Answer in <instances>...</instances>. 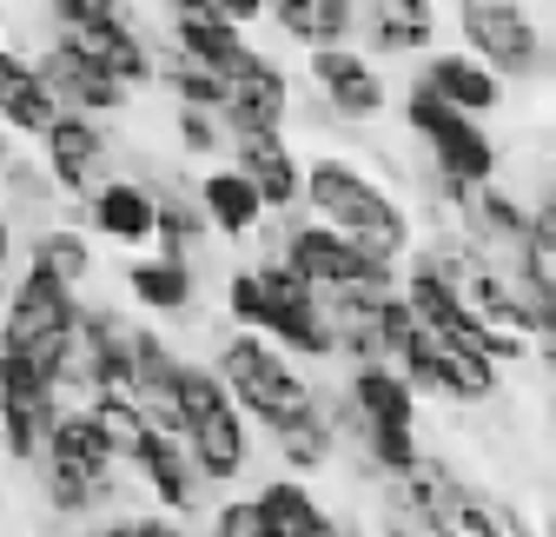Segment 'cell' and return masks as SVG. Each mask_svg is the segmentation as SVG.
I'll return each mask as SVG.
<instances>
[{
    "mask_svg": "<svg viewBox=\"0 0 556 537\" xmlns=\"http://www.w3.org/2000/svg\"><path fill=\"white\" fill-rule=\"evenodd\" d=\"M226 319L245 325V332H265L278 339L292 359H312V365H338V339H331V312H325V292L312 279H299L286 259H245L226 273Z\"/></svg>",
    "mask_w": 556,
    "mask_h": 537,
    "instance_id": "cell-2",
    "label": "cell"
},
{
    "mask_svg": "<svg viewBox=\"0 0 556 537\" xmlns=\"http://www.w3.org/2000/svg\"><path fill=\"white\" fill-rule=\"evenodd\" d=\"M404 491H410V504H417V511H425V524H431V530H451V517L470 504V491H477V485L457 472L444 451H425V458H417L410 472H404Z\"/></svg>",
    "mask_w": 556,
    "mask_h": 537,
    "instance_id": "cell-28",
    "label": "cell"
},
{
    "mask_svg": "<svg viewBox=\"0 0 556 537\" xmlns=\"http://www.w3.org/2000/svg\"><path fill=\"white\" fill-rule=\"evenodd\" d=\"M438 0H358V47L378 60H425L438 53Z\"/></svg>",
    "mask_w": 556,
    "mask_h": 537,
    "instance_id": "cell-18",
    "label": "cell"
},
{
    "mask_svg": "<svg viewBox=\"0 0 556 537\" xmlns=\"http://www.w3.org/2000/svg\"><path fill=\"white\" fill-rule=\"evenodd\" d=\"M60 93L40 66V47H21L0 34V133H14V140H40V133L60 120Z\"/></svg>",
    "mask_w": 556,
    "mask_h": 537,
    "instance_id": "cell-15",
    "label": "cell"
},
{
    "mask_svg": "<svg viewBox=\"0 0 556 537\" xmlns=\"http://www.w3.org/2000/svg\"><path fill=\"white\" fill-rule=\"evenodd\" d=\"M404 126H410V140L425 147V166L457 179V186H491L497 179V140H491V126H483L477 113L451 107L425 74H417L397 100Z\"/></svg>",
    "mask_w": 556,
    "mask_h": 537,
    "instance_id": "cell-8",
    "label": "cell"
},
{
    "mask_svg": "<svg viewBox=\"0 0 556 537\" xmlns=\"http://www.w3.org/2000/svg\"><path fill=\"white\" fill-rule=\"evenodd\" d=\"M40 66H47V80H53V93H60L66 113L119 120V113L132 107V87H119L113 74H100V66L80 53V40H66V34H53V27H47V40H40Z\"/></svg>",
    "mask_w": 556,
    "mask_h": 537,
    "instance_id": "cell-17",
    "label": "cell"
},
{
    "mask_svg": "<svg viewBox=\"0 0 556 537\" xmlns=\"http://www.w3.org/2000/svg\"><path fill=\"white\" fill-rule=\"evenodd\" d=\"M192 186H199V207H205V220H213V233H219L226 246H245L252 233H265V226H271L265 192H258L232 160L199 166V173H192Z\"/></svg>",
    "mask_w": 556,
    "mask_h": 537,
    "instance_id": "cell-20",
    "label": "cell"
},
{
    "mask_svg": "<svg viewBox=\"0 0 556 537\" xmlns=\"http://www.w3.org/2000/svg\"><path fill=\"white\" fill-rule=\"evenodd\" d=\"M219 120H226L232 140H239V133H286V120H292V74L265 53L252 74H239V80L226 87Z\"/></svg>",
    "mask_w": 556,
    "mask_h": 537,
    "instance_id": "cell-24",
    "label": "cell"
},
{
    "mask_svg": "<svg viewBox=\"0 0 556 537\" xmlns=\"http://www.w3.org/2000/svg\"><path fill=\"white\" fill-rule=\"evenodd\" d=\"M0 199H8L21 239L40 233V226H53L60 207H66L60 186H53V173H47V160H40V147L27 153V140H14V133H0Z\"/></svg>",
    "mask_w": 556,
    "mask_h": 537,
    "instance_id": "cell-21",
    "label": "cell"
},
{
    "mask_svg": "<svg viewBox=\"0 0 556 537\" xmlns=\"http://www.w3.org/2000/svg\"><path fill=\"white\" fill-rule=\"evenodd\" d=\"M299 207L325 226H338L352 246H365L371 259L397 265L417 252V213L404 207V192L384 173H365L352 153H312L305 160V199Z\"/></svg>",
    "mask_w": 556,
    "mask_h": 537,
    "instance_id": "cell-1",
    "label": "cell"
},
{
    "mask_svg": "<svg viewBox=\"0 0 556 537\" xmlns=\"http://www.w3.org/2000/svg\"><path fill=\"white\" fill-rule=\"evenodd\" d=\"M205 537H271L258 491H226L213 511H205Z\"/></svg>",
    "mask_w": 556,
    "mask_h": 537,
    "instance_id": "cell-33",
    "label": "cell"
},
{
    "mask_svg": "<svg viewBox=\"0 0 556 537\" xmlns=\"http://www.w3.org/2000/svg\"><path fill=\"white\" fill-rule=\"evenodd\" d=\"M66 405H74V398H66V385L53 372H40L34 359L0 346V458H8L14 472H34L47 458V438H53Z\"/></svg>",
    "mask_w": 556,
    "mask_h": 537,
    "instance_id": "cell-11",
    "label": "cell"
},
{
    "mask_svg": "<svg viewBox=\"0 0 556 537\" xmlns=\"http://www.w3.org/2000/svg\"><path fill=\"white\" fill-rule=\"evenodd\" d=\"M265 21L286 34L292 47L318 53V47H344L358 34V0H271Z\"/></svg>",
    "mask_w": 556,
    "mask_h": 537,
    "instance_id": "cell-27",
    "label": "cell"
},
{
    "mask_svg": "<svg viewBox=\"0 0 556 537\" xmlns=\"http://www.w3.org/2000/svg\"><path fill=\"white\" fill-rule=\"evenodd\" d=\"M530 213H536V233H543V252L556 259V166L543 173V186H536V199H530Z\"/></svg>",
    "mask_w": 556,
    "mask_h": 537,
    "instance_id": "cell-36",
    "label": "cell"
},
{
    "mask_svg": "<svg viewBox=\"0 0 556 537\" xmlns=\"http://www.w3.org/2000/svg\"><path fill=\"white\" fill-rule=\"evenodd\" d=\"M87 233L106 239V246H126V252H147L160 239V207H153V186L139 173H113L87 207H80Z\"/></svg>",
    "mask_w": 556,
    "mask_h": 537,
    "instance_id": "cell-19",
    "label": "cell"
},
{
    "mask_svg": "<svg viewBox=\"0 0 556 537\" xmlns=\"http://www.w3.org/2000/svg\"><path fill=\"white\" fill-rule=\"evenodd\" d=\"M226 160H232V166L265 192L271 220H278V213H299V199H305V160L292 153L286 133H239Z\"/></svg>",
    "mask_w": 556,
    "mask_h": 537,
    "instance_id": "cell-23",
    "label": "cell"
},
{
    "mask_svg": "<svg viewBox=\"0 0 556 537\" xmlns=\"http://www.w3.org/2000/svg\"><path fill=\"white\" fill-rule=\"evenodd\" d=\"M391 365L417 385V398L451 405V412H477V405H491V398L504 391V365L491 352L464 346V339H444V332H431L425 319L410 325V339L397 346Z\"/></svg>",
    "mask_w": 556,
    "mask_h": 537,
    "instance_id": "cell-9",
    "label": "cell"
},
{
    "mask_svg": "<svg viewBox=\"0 0 556 537\" xmlns=\"http://www.w3.org/2000/svg\"><path fill=\"white\" fill-rule=\"evenodd\" d=\"M21 265H40V273H53L60 286L87 292V286H93V273H100V252H93V233H87V220H53V226L27 233V246H21Z\"/></svg>",
    "mask_w": 556,
    "mask_h": 537,
    "instance_id": "cell-26",
    "label": "cell"
},
{
    "mask_svg": "<svg viewBox=\"0 0 556 537\" xmlns=\"http://www.w3.org/2000/svg\"><path fill=\"white\" fill-rule=\"evenodd\" d=\"M431 537H451V530H431Z\"/></svg>",
    "mask_w": 556,
    "mask_h": 537,
    "instance_id": "cell-40",
    "label": "cell"
},
{
    "mask_svg": "<svg viewBox=\"0 0 556 537\" xmlns=\"http://www.w3.org/2000/svg\"><path fill=\"white\" fill-rule=\"evenodd\" d=\"M344 391L358 405V445H352V464L358 478L378 485V478H404L417 458H425V438H417V385L378 359V365H344Z\"/></svg>",
    "mask_w": 556,
    "mask_h": 537,
    "instance_id": "cell-4",
    "label": "cell"
},
{
    "mask_svg": "<svg viewBox=\"0 0 556 537\" xmlns=\"http://www.w3.org/2000/svg\"><path fill=\"white\" fill-rule=\"evenodd\" d=\"M305 80L318 87V107H325L338 126H371V120H384V107H391L384 66H378V53H365L358 40L305 53Z\"/></svg>",
    "mask_w": 556,
    "mask_h": 537,
    "instance_id": "cell-13",
    "label": "cell"
},
{
    "mask_svg": "<svg viewBox=\"0 0 556 537\" xmlns=\"http://www.w3.org/2000/svg\"><path fill=\"white\" fill-rule=\"evenodd\" d=\"M34 147H40V160H47L60 199H66L74 213L87 207V199L113 179V166L126 160V147L113 140V120H93V113H60Z\"/></svg>",
    "mask_w": 556,
    "mask_h": 537,
    "instance_id": "cell-12",
    "label": "cell"
},
{
    "mask_svg": "<svg viewBox=\"0 0 556 537\" xmlns=\"http://www.w3.org/2000/svg\"><path fill=\"white\" fill-rule=\"evenodd\" d=\"M549 419H556V385H549Z\"/></svg>",
    "mask_w": 556,
    "mask_h": 537,
    "instance_id": "cell-39",
    "label": "cell"
},
{
    "mask_svg": "<svg viewBox=\"0 0 556 537\" xmlns=\"http://www.w3.org/2000/svg\"><path fill=\"white\" fill-rule=\"evenodd\" d=\"M271 259H286L292 273H299V279H312L325 299H344V292H384V286H397V279H404L397 265L371 259L365 246H352L338 226L312 220L305 207L271 220Z\"/></svg>",
    "mask_w": 556,
    "mask_h": 537,
    "instance_id": "cell-7",
    "label": "cell"
},
{
    "mask_svg": "<svg viewBox=\"0 0 556 537\" xmlns=\"http://www.w3.org/2000/svg\"><path fill=\"white\" fill-rule=\"evenodd\" d=\"M179 438L199 464V478L213 491H232L252 472V419L213 372V359H186L179 365Z\"/></svg>",
    "mask_w": 556,
    "mask_h": 537,
    "instance_id": "cell-5",
    "label": "cell"
},
{
    "mask_svg": "<svg viewBox=\"0 0 556 537\" xmlns=\"http://www.w3.org/2000/svg\"><path fill=\"white\" fill-rule=\"evenodd\" d=\"M166 14H205V21H232V27H258L271 14V0H166Z\"/></svg>",
    "mask_w": 556,
    "mask_h": 537,
    "instance_id": "cell-34",
    "label": "cell"
},
{
    "mask_svg": "<svg viewBox=\"0 0 556 537\" xmlns=\"http://www.w3.org/2000/svg\"><path fill=\"white\" fill-rule=\"evenodd\" d=\"M119 292L139 319H192L199 312V265L147 246L119 265Z\"/></svg>",
    "mask_w": 556,
    "mask_h": 537,
    "instance_id": "cell-16",
    "label": "cell"
},
{
    "mask_svg": "<svg viewBox=\"0 0 556 537\" xmlns=\"http://www.w3.org/2000/svg\"><path fill=\"white\" fill-rule=\"evenodd\" d=\"M213 372L226 378V391L245 405V419L271 438L299 419H312L325 405V385L305 372V359H292L278 339L265 332H245V325H226L219 346H213Z\"/></svg>",
    "mask_w": 556,
    "mask_h": 537,
    "instance_id": "cell-3",
    "label": "cell"
},
{
    "mask_svg": "<svg viewBox=\"0 0 556 537\" xmlns=\"http://www.w3.org/2000/svg\"><path fill=\"white\" fill-rule=\"evenodd\" d=\"M451 537H510V524H504V504H497L491 491H470V504L451 517Z\"/></svg>",
    "mask_w": 556,
    "mask_h": 537,
    "instance_id": "cell-35",
    "label": "cell"
},
{
    "mask_svg": "<svg viewBox=\"0 0 556 537\" xmlns=\"http://www.w3.org/2000/svg\"><path fill=\"white\" fill-rule=\"evenodd\" d=\"M451 107H464V113H477V120H491L497 107H504V80L483 66L470 47H438V53H425V66H417Z\"/></svg>",
    "mask_w": 556,
    "mask_h": 537,
    "instance_id": "cell-25",
    "label": "cell"
},
{
    "mask_svg": "<svg viewBox=\"0 0 556 537\" xmlns=\"http://www.w3.org/2000/svg\"><path fill=\"white\" fill-rule=\"evenodd\" d=\"M265 445H271V458H278V472H292V478H325L331 464L344 458V438H338V425L325 419V405H318L312 419L286 425V432H271Z\"/></svg>",
    "mask_w": 556,
    "mask_h": 537,
    "instance_id": "cell-29",
    "label": "cell"
},
{
    "mask_svg": "<svg viewBox=\"0 0 556 537\" xmlns=\"http://www.w3.org/2000/svg\"><path fill=\"white\" fill-rule=\"evenodd\" d=\"M457 34L497 80H556V40L530 0H457Z\"/></svg>",
    "mask_w": 556,
    "mask_h": 537,
    "instance_id": "cell-10",
    "label": "cell"
},
{
    "mask_svg": "<svg viewBox=\"0 0 556 537\" xmlns=\"http://www.w3.org/2000/svg\"><path fill=\"white\" fill-rule=\"evenodd\" d=\"M126 472H132L139 498L160 504V511H179V517H192V511L205 504V491H213V485L199 478V464H192L186 438L166 432V425H153L147 438H139V451L126 458Z\"/></svg>",
    "mask_w": 556,
    "mask_h": 537,
    "instance_id": "cell-14",
    "label": "cell"
},
{
    "mask_svg": "<svg viewBox=\"0 0 556 537\" xmlns=\"http://www.w3.org/2000/svg\"><path fill=\"white\" fill-rule=\"evenodd\" d=\"M40 14L60 34H93V27H113V21H126L139 8H132V0H40Z\"/></svg>",
    "mask_w": 556,
    "mask_h": 537,
    "instance_id": "cell-31",
    "label": "cell"
},
{
    "mask_svg": "<svg viewBox=\"0 0 556 537\" xmlns=\"http://www.w3.org/2000/svg\"><path fill=\"white\" fill-rule=\"evenodd\" d=\"M166 47H179L186 60H199L205 74H219L226 87L239 74H252V66L265 60L252 47V27H232V21H205V14H166Z\"/></svg>",
    "mask_w": 556,
    "mask_h": 537,
    "instance_id": "cell-22",
    "label": "cell"
},
{
    "mask_svg": "<svg viewBox=\"0 0 556 537\" xmlns=\"http://www.w3.org/2000/svg\"><path fill=\"white\" fill-rule=\"evenodd\" d=\"M80 312H87V292L60 286L40 265H21L0 292V346L34 359L40 372H53L66 385V359H74V339H80Z\"/></svg>",
    "mask_w": 556,
    "mask_h": 537,
    "instance_id": "cell-6",
    "label": "cell"
},
{
    "mask_svg": "<svg viewBox=\"0 0 556 537\" xmlns=\"http://www.w3.org/2000/svg\"><path fill=\"white\" fill-rule=\"evenodd\" d=\"M549 265H556V259H549Z\"/></svg>",
    "mask_w": 556,
    "mask_h": 537,
    "instance_id": "cell-41",
    "label": "cell"
},
{
    "mask_svg": "<svg viewBox=\"0 0 556 537\" xmlns=\"http://www.w3.org/2000/svg\"><path fill=\"white\" fill-rule=\"evenodd\" d=\"M21 226H14V213H8V199H0V292H8V279H14V265H21Z\"/></svg>",
    "mask_w": 556,
    "mask_h": 537,
    "instance_id": "cell-37",
    "label": "cell"
},
{
    "mask_svg": "<svg viewBox=\"0 0 556 537\" xmlns=\"http://www.w3.org/2000/svg\"><path fill=\"white\" fill-rule=\"evenodd\" d=\"M543 537H556V511H549V517H543Z\"/></svg>",
    "mask_w": 556,
    "mask_h": 537,
    "instance_id": "cell-38",
    "label": "cell"
},
{
    "mask_svg": "<svg viewBox=\"0 0 556 537\" xmlns=\"http://www.w3.org/2000/svg\"><path fill=\"white\" fill-rule=\"evenodd\" d=\"M173 113V147H179V160H226L232 153V133H226V120L213 113V107H166Z\"/></svg>",
    "mask_w": 556,
    "mask_h": 537,
    "instance_id": "cell-30",
    "label": "cell"
},
{
    "mask_svg": "<svg viewBox=\"0 0 556 537\" xmlns=\"http://www.w3.org/2000/svg\"><path fill=\"white\" fill-rule=\"evenodd\" d=\"M100 537H192L186 530V517L179 511H160V504H119V511H106L100 517Z\"/></svg>",
    "mask_w": 556,
    "mask_h": 537,
    "instance_id": "cell-32",
    "label": "cell"
}]
</instances>
